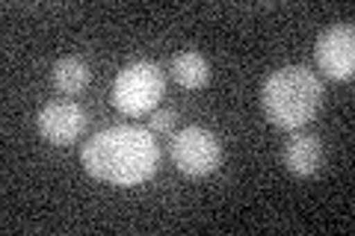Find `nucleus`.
<instances>
[{
  "label": "nucleus",
  "mask_w": 355,
  "mask_h": 236,
  "mask_svg": "<svg viewBox=\"0 0 355 236\" xmlns=\"http://www.w3.org/2000/svg\"><path fill=\"white\" fill-rule=\"evenodd\" d=\"M323 83L305 65H287L266 77L261 89V104L266 118L282 130H299L320 112Z\"/></svg>",
  "instance_id": "2"
},
{
  "label": "nucleus",
  "mask_w": 355,
  "mask_h": 236,
  "mask_svg": "<svg viewBox=\"0 0 355 236\" xmlns=\"http://www.w3.org/2000/svg\"><path fill=\"white\" fill-rule=\"evenodd\" d=\"M51 80L60 95H77L92 80V69H89L83 60H77V56H62V60L53 62Z\"/></svg>",
  "instance_id": "8"
},
{
  "label": "nucleus",
  "mask_w": 355,
  "mask_h": 236,
  "mask_svg": "<svg viewBox=\"0 0 355 236\" xmlns=\"http://www.w3.org/2000/svg\"><path fill=\"white\" fill-rule=\"evenodd\" d=\"M172 163L178 165V172L190 174V177H205L210 172H216L222 163V145L207 127H184L178 130V136L172 139Z\"/></svg>",
  "instance_id": "4"
},
{
  "label": "nucleus",
  "mask_w": 355,
  "mask_h": 236,
  "mask_svg": "<svg viewBox=\"0 0 355 236\" xmlns=\"http://www.w3.org/2000/svg\"><path fill=\"white\" fill-rule=\"evenodd\" d=\"M172 77L184 89H202L210 80V65L198 51H184L172 60Z\"/></svg>",
  "instance_id": "9"
},
{
  "label": "nucleus",
  "mask_w": 355,
  "mask_h": 236,
  "mask_svg": "<svg viewBox=\"0 0 355 236\" xmlns=\"http://www.w3.org/2000/svg\"><path fill=\"white\" fill-rule=\"evenodd\" d=\"M89 125V116L80 104L74 100H51L44 104L36 127L42 133V139H48L51 145H71L83 136V130Z\"/></svg>",
  "instance_id": "6"
},
{
  "label": "nucleus",
  "mask_w": 355,
  "mask_h": 236,
  "mask_svg": "<svg viewBox=\"0 0 355 236\" xmlns=\"http://www.w3.org/2000/svg\"><path fill=\"white\" fill-rule=\"evenodd\" d=\"M326 160V148H323V139L314 136V133H296L287 139L284 145V165L287 172L296 174V177H311L323 168Z\"/></svg>",
  "instance_id": "7"
},
{
  "label": "nucleus",
  "mask_w": 355,
  "mask_h": 236,
  "mask_svg": "<svg viewBox=\"0 0 355 236\" xmlns=\"http://www.w3.org/2000/svg\"><path fill=\"white\" fill-rule=\"evenodd\" d=\"M80 163L98 181L113 186H137L157 172L160 145L148 127L119 125L89 136L83 142Z\"/></svg>",
  "instance_id": "1"
},
{
  "label": "nucleus",
  "mask_w": 355,
  "mask_h": 236,
  "mask_svg": "<svg viewBox=\"0 0 355 236\" xmlns=\"http://www.w3.org/2000/svg\"><path fill=\"white\" fill-rule=\"evenodd\" d=\"M172 127H175V112L172 109H154V118H151V125H148V130L154 133V136L172 133Z\"/></svg>",
  "instance_id": "10"
},
{
  "label": "nucleus",
  "mask_w": 355,
  "mask_h": 236,
  "mask_svg": "<svg viewBox=\"0 0 355 236\" xmlns=\"http://www.w3.org/2000/svg\"><path fill=\"white\" fill-rule=\"evenodd\" d=\"M166 95V77L154 62H130L113 83V104L119 112L137 118L154 112Z\"/></svg>",
  "instance_id": "3"
},
{
  "label": "nucleus",
  "mask_w": 355,
  "mask_h": 236,
  "mask_svg": "<svg viewBox=\"0 0 355 236\" xmlns=\"http://www.w3.org/2000/svg\"><path fill=\"white\" fill-rule=\"evenodd\" d=\"M317 65L331 80H352L355 74V30L352 24H335L317 39Z\"/></svg>",
  "instance_id": "5"
}]
</instances>
